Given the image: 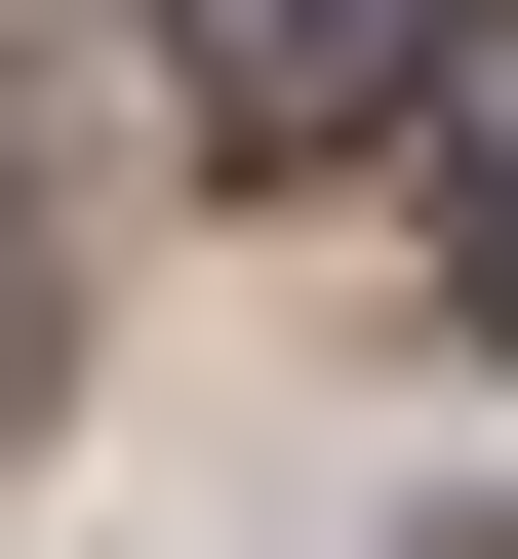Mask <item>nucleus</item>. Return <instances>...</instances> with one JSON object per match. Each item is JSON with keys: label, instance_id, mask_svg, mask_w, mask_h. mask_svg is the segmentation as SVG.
Here are the masks:
<instances>
[{"label": "nucleus", "instance_id": "nucleus-1", "mask_svg": "<svg viewBox=\"0 0 518 559\" xmlns=\"http://www.w3.org/2000/svg\"><path fill=\"white\" fill-rule=\"evenodd\" d=\"M438 40L479 0H160V120L200 160H359V120H438Z\"/></svg>", "mask_w": 518, "mask_h": 559}, {"label": "nucleus", "instance_id": "nucleus-2", "mask_svg": "<svg viewBox=\"0 0 518 559\" xmlns=\"http://www.w3.org/2000/svg\"><path fill=\"white\" fill-rule=\"evenodd\" d=\"M438 280H479V320H518V0H479V40H438Z\"/></svg>", "mask_w": 518, "mask_h": 559}, {"label": "nucleus", "instance_id": "nucleus-3", "mask_svg": "<svg viewBox=\"0 0 518 559\" xmlns=\"http://www.w3.org/2000/svg\"><path fill=\"white\" fill-rule=\"evenodd\" d=\"M0 400H40V320H0Z\"/></svg>", "mask_w": 518, "mask_h": 559}]
</instances>
